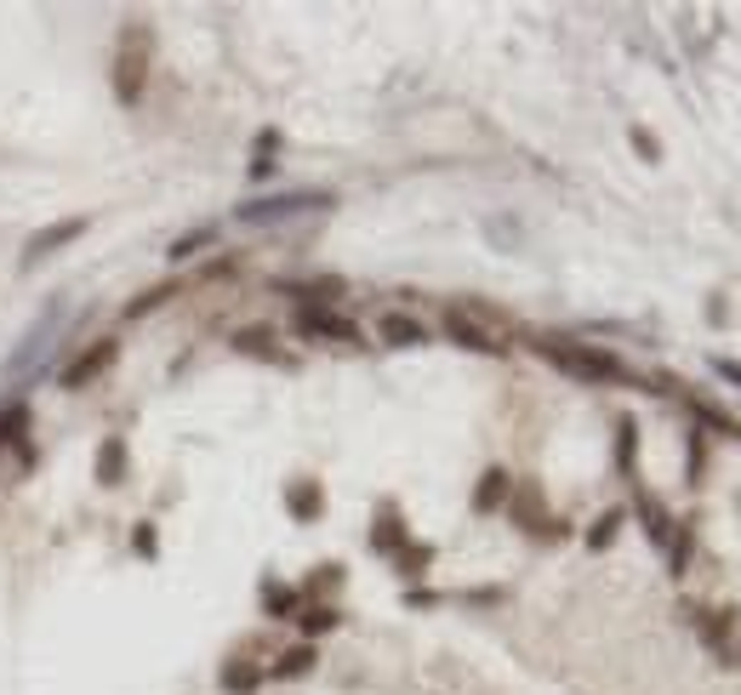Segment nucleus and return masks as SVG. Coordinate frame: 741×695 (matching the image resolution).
Listing matches in <instances>:
<instances>
[{
    "label": "nucleus",
    "instance_id": "obj_1",
    "mask_svg": "<svg viewBox=\"0 0 741 695\" xmlns=\"http://www.w3.org/2000/svg\"><path fill=\"white\" fill-rule=\"evenodd\" d=\"M536 354H548L559 371L582 376V382H633V371L611 354V348H587V342H559V336H542Z\"/></svg>",
    "mask_w": 741,
    "mask_h": 695
},
{
    "label": "nucleus",
    "instance_id": "obj_2",
    "mask_svg": "<svg viewBox=\"0 0 741 695\" xmlns=\"http://www.w3.org/2000/svg\"><path fill=\"white\" fill-rule=\"evenodd\" d=\"M143 86H148V29L131 23L126 40L115 46V97L131 109V104H143Z\"/></svg>",
    "mask_w": 741,
    "mask_h": 695
},
{
    "label": "nucleus",
    "instance_id": "obj_3",
    "mask_svg": "<svg viewBox=\"0 0 741 695\" xmlns=\"http://www.w3.org/2000/svg\"><path fill=\"white\" fill-rule=\"evenodd\" d=\"M331 194L325 188H291V194H263V200H245L234 217L240 223H280V217H296V212H325Z\"/></svg>",
    "mask_w": 741,
    "mask_h": 695
},
{
    "label": "nucleus",
    "instance_id": "obj_4",
    "mask_svg": "<svg viewBox=\"0 0 741 695\" xmlns=\"http://www.w3.org/2000/svg\"><path fill=\"white\" fill-rule=\"evenodd\" d=\"M303 336H320V342H342V348H354L360 342V325L354 320H342V314H331V309H320V303H303L296 309V320H291Z\"/></svg>",
    "mask_w": 741,
    "mask_h": 695
},
{
    "label": "nucleus",
    "instance_id": "obj_5",
    "mask_svg": "<svg viewBox=\"0 0 741 695\" xmlns=\"http://www.w3.org/2000/svg\"><path fill=\"white\" fill-rule=\"evenodd\" d=\"M115 360H120V342H115V336H97V342L86 348V354H80V360H69V365H64V388H69V393L91 388V382H97V376H104V371H109Z\"/></svg>",
    "mask_w": 741,
    "mask_h": 695
},
{
    "label": "nucleus",
    "instance_id": "obj_6",
    "mask_svg": "<svg viewBox=\"0 0 741 695\" xmlns=\"http://www.w3.org/2000/svg\"><path fill=\"white\" fill-rule=\"evenodd\" d=\"M80 234H86V217H64V223H46L40 234H29V239H23V268L46 263L52 252H64V245H75Z\"/></svg>",
    "mask_w": 741,
    "mask_h": 695
},
{
    "label": "nucleus",
    "instance_id": "obj_7",
    "mask_svg": "<svg viewBox=\"0 0 741 695\" xmlns=\"http://www.w3.org/2000/svg\"><path fill=\"white\" fill-rule=\"evenodd\" d=\"M445 336H451L457 348H468V354H503V336L485 331L468 309H445Z\"/></svg>",
    "mask_w": 741,
    "mask_h": 695
},
{
    "label": "nucleus",
    "instance_id": "obj_8",
    "mask_svg": "<svg viewBox=\"0 0 741 695\" xmlns=\"http://www.w3.org/2000/svg\"><path fill=\"white\" fill-rule=\"evenodd\" d=\"M377 336H382V348H422L428 342V325L411 320V314H382L377 320Z\"/></svg>",
    "mask_w": 741,
    "mask_h": 695
},
{
    "label": "nucleus",
    "instance_id": "obj_9",
    "mask_svg": "<svg viewBox=\"0 0 741 695\" xmlns=\"http://www.w3.org/2000/svg\"><path fill=\"white\" fill-rule=\"evenodd\" d=\"M508 496H514V479H508L503 468H485L479 484H474V513H497Z\"/></svg>",
    "mask_w": 741,
    "mask_h": 695
},
{
    "label": "nucleus",
    "instance_id": "obj_10",
    "mask_svg": "<svg viewBox=\"0 0 741 695\" xmlns=\"http://www.w3.org/2000/svg\"><path fill=\"white\" fill-rule=\"evenodd\" d=\"M91 473H97V484H104V490H115V484L126 479V439L109 433L104 444H97V468H91Z\"/></svg>",
    "mask_w": 741,
    "mask_h": 695
},
{
    "label": "nucleus",
    "instance_id": "obj_11",
    "mask_svg": "<svg viewBox=\"0 0 741 695\" xmlns=\"http://www.w3.org/2000/svg\"><path fill=\"white\" fill-rule=\"evenodd\" d=\"M285 508H291V519H303V525H309V519L325 513V490H320L314 479H296V484L285 490Z\"/></svg>",
    "mask_w": 741,
    "mask_h": 695
},
{
    "label": "nucleus",
    "instance_id": "obj_12",
    "mask_svg": "<svg viewBox=\"0 0 741 695\" xmlns=\"http://www.w3.org/2000/svg\"><path fill=\"white\" fill-rule=\"evenodd\" d=\"M633 502H638V519H645L651 541H656V548H667V541H673V530H679V525L667 519V508L656 502V496H651V490H638V496H633Z\"/></svg>",
    "mask_w": 741,
    "mask_h": 695
},
{
    "label": "nucleus",
    "instance_id": "obj_13",
    "mask_svg": "<svg viewBox=\"0 0 741 695\" xmlns=\"http://www.w3.org/2000/svg\"><path fill=\"white\" fill-rule=\"evenodd\" d=\"M263 678H269V667H257V662H228L217 684H223V695H257Z\"/></svg>",
    "mask_w": 741,
    "mask_h": 695
},
{
    "label": "nucleus",
    "instance_id": "obj_14",
    "mask_svg": "<svg viewBox=\"0 0 741 695\" xmlns=\"http://www.w3.org/2000/svg\"><path fill=\"white\" fill-rule=\"evenodd\" d=\"M371 548H377V554H406V519L393 513V508H382V513H377V536H371Z\"/></svg>",
    "mask_w": 741,
    "mask_h": 695
},
{
    "label": "nucleus",
    "instance_id": "obj_15",
    "mask_svg": "<svg viewBox=\"0 0 741 695\" xmlns=\"http://www.w3.org/2000/svg\"><path fill=\"white\" fill-rule=\"evenodd\" d=\"M320 667V656H314V644H291V650L269 667L274 678H303V673H314Z\"/></svg>",
    "mask_w": 741,
    "mask_h": 695
},
{
    "label": "nucleus",
    "instance_id": "obj_16",
    "mask_svg": "<svg viewBox=\"0 0 741 695\" xmlns=\"http://www.w3.org/2000/svg\"><path fill=\"white\" fill-rule=\"evenodd\" d=\"M217 239V228L212 223H201V228H188V234H177L172 239V252H166V263H188L194 252H206V245Z\"/></svg>",
    "mask_w": 741,
    "mask_h": 695
},
{
    "label": "nucleus",
    "instance_id": "obj_17",
    "mask_svg": "<svg viewBox=\"0 0 741 695\" xmlns=\"http://www.w3.org/2000/svg\"><path fill=\"white\" fill-rule=\"evenodd\" d=\"M622 525H627V513H622V508H605L599 519H593V530H587V548H593V554H605Z\"/></svg>",
    "mask_w": 741,
    "mask_h": 695
},
{
    "label": "nucleus",
    "instance_id": "obj_18",
    "mask_svg": "<svg viewBox=\"0 0 741 695\" xmlns=\"http://www.w3.org/2000/svg\"><path fill=\"white\" fill-rule=\"evenodd\" d=\"M234 348H240V354L269 360V354H274V331H269V325H245V331H234Z\"/></svg>",
    "mask_w": 741,
    "mask_h": 695
},
{
    "label": "nucleus",
    "instance_id": "obj_19",
    "mask_svg": "<svg viewBox=\"0 0 741 695\" xmlns=\"http://www.w3.org/2000/svg\"><path fill=\"white\" fill-rule=\"evenodd\" d=\"M633 457H638V422L633 417H616V462L633 473Z\"/></svg>",
    "mask_w": 741,
    "mask_h": 695
},
{
    "label": "nucleus",
    "instance_id": "obj_20",
    "mask_svg": "<svg viewBox=\"0 0 741 695\" xmlns=\"http://www.w3.org/2000/svg\"><path fill=\"white\" fill-rule=\"evenodd\" d=\"M342 616L331 610V605H314V610H303V616H296V627H303V638H320V633H331Z\"/></svg>",
    "mask_w": 741,
    "mask_h": 695
},
{
    "label": "nucleus",
    "instance_id": "obj_21",
    "mask_svg": "<svg viewBox=\"0 0 741 695\" xmlns=\"http://www.w3.org/2000/svg\"><path fill=\"white\" fill-rule=\"evenodd\" d=\"M23 428H29V405H7V411H0V451H7L12 439H23Z\"/></svg>",
    "mask_w": 741,
    "mask_h": 695
},
{
    "label": "nucleus",
    "instance_id": "obj_22",
    "mask_svg": "<svg viewBox=\"0 0 741 695\" xmlns=\"http://www.w3.org/2000/svg\"><path fill=\"white\" fill-rule=\"evenodd\" d=\"M172 296H177V285H155V291H143L137 303L126 309V320H143V314H155L160 303H172Z\"/></svg>",
    "mask_w": 741,
    "mask_h": 695
},
{
    "label": "nucleus",
    "instance_id": "obj_23",
    "mask_svg": "<svg viewBox=\"0 0 741 695\" xmlns=\"http://www.w3.org/2000/svg\"><path fill=\"white\" fill-rule=\"evenodd\" d=\"M263 605H269L274 616H291V610H296V593H291V587H274V581H269V587H263Z\"/></svg>",
    "mask_w": 741,
    "mask_h": 695
},
{
    "label": "nucleus",
    "instance_id": "obj_24",
    "mask_svg": "<svg viewBox=\"0 0 741 695\" xmlns=\"http://www.w3.org/2000/svg\"><path fill=\"white\" fill-rule=\"evenodd\" d=\"M627 137H633V148H638V155H645V160H662V143H656V137H651L645 126H633Z\"/></svg>",
    "mask_w": 741,
    "mask_h": 695
},
{
    "label": "nucleus",
    "instance_id": "obj_25",
    "mask_svg": "<svg viewBox=\"0 0 741 695\" xmlns=\"http://www.w3.org/2000/svg\"><path fill=\"white\" fill-rule=\"evenodd\" d=\"M702 468H708V451H702V433H690V484H702Z\"/></svg>",
    "mask_w": 741,
    "mask_h": 695
},
{
    "label": "nucleus",
    "instance_id": "obj_26",
    "mask_svg": "<svg viewBox=\"0 0 741 695\" xmlns=\"http://www.w3.org/2000/svg\"><path fill=\"white\" fill-rule=\"evenodd\" d=\"M428 559H433L428 548H406V554H400V570H406V576H417V570H428Z\"/></svg>",
    "mask_w": 741,
    "mask_h": 695
},
{
    "label": "nucleus",
    "instance_id": "obj_27",
    "mask_svg": "<svg viewBox=\"0 0 741 695\" xmlns=\"http://www.w3.org/2000/svg\"><path fill=\"white\" fill-rule=\"evenodd\" d=\"M713 371H719L724 382H735V388H741V365H735V360H713Z\"/></svg>",
    "mask_w": 741,
    "mask_h": 695
},
{
    "label": "nucleus",
    "instance_id": "obj_28",
    "mask_svg": "<svg viewBox=\"0 0 741 695\" xmlns=\"http://www.w3.org/2000/svg\"><path fill=\"white\" fill-rule=\"evenodd\" d=\"M148 530H155V525H137V554H143V559L155 554V536H148Z\"/></svg>",
    "mask_w": 741,
    "mask_h": 695
}]
</instances>
